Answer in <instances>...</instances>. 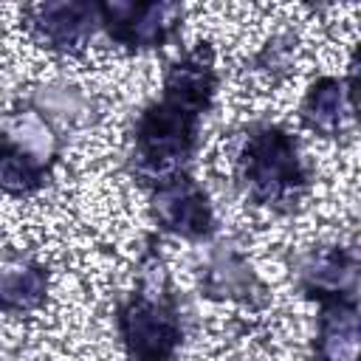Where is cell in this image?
I'll use <instances>...</instances> for the list:
<instances>
[{"label":"cell","mask_w":361,"mask_h":361,"mask_svg":"<svg viewBox=\"0 0 361 361\" xmlns=\"http://www.w3.org/2000/svg\"><path fill=\"white\" fill-rule=\"evenodd\" d=\"M37 107L59 118H76L85 107V99L73 87H42L37 93Z\"/></svg>","instance_id":"5bb4252c"},{"label":"cell","mask_w":361,"mask_h":361,"mask_svg":"<svg viewBox=\"0 0 361 361\" xmlns=\"http://www.w3.org/2000/svg\"><path fill=\"white\" fill-rule=\"evenodd\" d=\"M45 178V164L23 152L6 135H0V189L11 195L34 192Z\"/></svg>","instance_id":"7c38bea8"},{"label":"cell","mask_w":361,"mask_h":361,"mask_svg":"<svg viewBox=\"0 0 361 361\" xmlns=\"http://www.w3.org/2000/svg\"><path fill=\"white\" fill-rule=\"evenodd\" d=\"M6 138L17 144L23 152H28L31 158H37L39 164H45L54 155V133L37 113L14 116L6 127Z\"/></svg>","instance_id":"4fadbf2b"},{"label":"cell","mask_w":361,"mask_h":361,"mask_svg":"<svg viewBox=\"0 0 361 361\" xmlns=\"http://www.w3.org/2000/svg\"><path fill=\"white\" fill-rule=\"evenodd\" d=\"M316 350L322 361H355L358 358V319L353 302H333L322 322Z\"/></svg>","instance_id":"9c48e42d"},{"label":"cell","mask_w":361,"mask_h":361,"mask_svg":"<svg viewBox=\"0 0 361 361\" xmlns=\"http://www.w3.org/2000/svg\"><path fill=\"white\" fill-rule=\"evenodd\" d=\"M214 85H217V79H214V68H212V54L206 48H197L169 68L166 82H164V99L200 116L206 110V104L212 102Z\"/></svg>","instance_id":"ba28073f"},{"label":"cell","mask_w":361,"mask_h":361,"mask_svg":"<svg viewBox=\"0 0 361 361\" xmlns=\"http://www.w3.org/2000/svg\"><path fill=\"white\" fill-rule=\"evenodd\" d=\"M152 209L158 223L180 237H203L212 228L209 197L189 175L172 172L169 178L158 180Z\"/></svg>","instance_id":"277c9868"},{"label":"cell","mask_w":361,"mask_h":361,"mask_svg":"<svg viewBox=\"0 0 361 361\" xmlns=\"http://www.w3.org/2000/svg\"><path fill=\"white\" fill-rule=\"evenodd\" d=\"M237 178L257 203H279L305 186V164L293 135L274 124L245 133L237 149Z\"/></svg>","instance_id":"6da1fadb"},{"label":"cell","mask_w":361,"mask_h":361,"mask_svg":"<svg viewBox=\"0 0 361 361\" xmlns=\"http://www.w3.org/2000/svg\"><path fill=\"white\" fill-rule=\"evenodd\" d=\"M113 39L133 48H152L166 39L175 25L178 6L172 3H104L99 8Z\"/></svg>","instance_id":"5b68a950"},{"label":"cell","mask_w":361,"mask_h":361,"mask_svg":"<svg viewBox=\"0 0 361 361\" xmlns=\"http://www.w3.org/2000/svg\"><path fill=\"white\" fill-rule=\"evenodd\" d=\"M347 87L341 79L324 76L319 79L305 99V121L319 133H336L341 127V118L347 116Z\"/></svg>","instance_id":"8fae6325"},{"label":"cell","mask_w":361,"mask_h":361,"mask_svg":"<svg viewBox=\"0 0 361 361\" xmlns=\"http://www.w3.org/2000/svg\"><path fill=\"white\" fill-rule=\"evenodd\" d=\"M355 254L344 248H322L302 259L299 279L313 296L333 302H353L355 296Z\"/></svg>","instance_id":"52a82bcc"},{"label":"cell","mask_w":361,"mask_h":361,"mask_svg":"<svg viewBox=\"0 0 361 361\" xmlns=\"http://www.w3.org/2000/svg\"><path fill=\"white\" fill-rule=\"evenodd\" d=\"M48 290V274L34 262H14L0 268V310L25 313L34 310Z\"/></svg>","instance_id":"30bf717a"},{"label":"cell","mask_w":361,"mask_h":361,"mask_svg":"<svg viewBox=\"0 0 361 361\" xmlns=\"http://www.w3.org/2000/svg\"><path fill=\"white\" fill-rule=\"evenodd\" d=\"M96 11L90 3H39L31 14V31L56 51H76L93 31Z\"/></svg>","instance_id":"8992f818"},{"label":"cell","mask_w":361,"mask_h":361,"mask_svg":"<svg viewBox=\"0 0 361 361\" xmlns=\"http://www.w3.org/2000/svg\"><path fill=\"white\" fill-rule=\"evenodd\" d=\"M118 333L130 361H172L180 341L175 310L144 293L118 310Z\"/></svg>","instance_id":"3957f363"},{"label":"cell","mask_w":361,"mask_h":361,"mask_svg":"<svg viewBox=\"0 0 361 361\" xmlns=\"http://www.w3.org/2000/svg\"><path fill=\"white\" fill-rule=\"evenodd\" d=\"M197 113L161 99L147 107L135 124V152L141 169L147 172H166L183 164L197 141Z\"/></svg>","instance_id":"7a4b0ae2"}]
</instances>
